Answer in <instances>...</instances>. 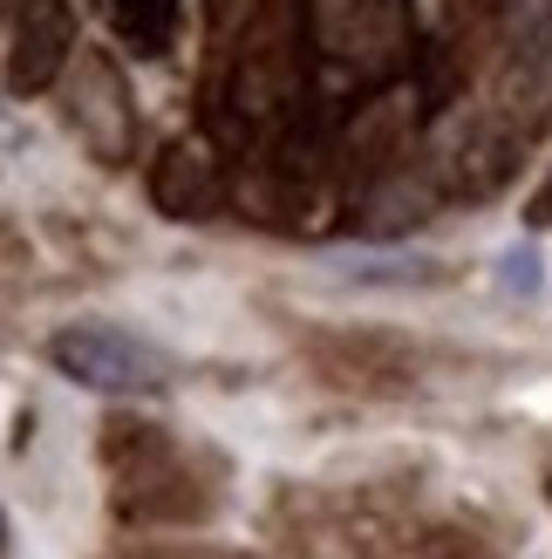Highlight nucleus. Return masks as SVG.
Listing matches in <instances>:
<instances>
[{"label":"nucleus","instance_id":"nucleus-9","mask_svg":"<svg viewBox=\"0 0 552 559\" xmlns=\"http://www.w3.org/2000/svg\"><path fill=\"white\" fill-rule=\"evenodd\" d=\"M144 559H245V552H218V546H199V539H184V546H151Z\"/></svg>","mask_w":552,"mask_h":559},{"label":"nucleus","instance_id":"nucleus-7","mask_svg":"<svg viewBox=\"0 0 552 559\" xmlns=\"http://www.w3.org/2000/svg\"><path fill=\"white\" fill-rule=\"evenodd\" d=\"M103 14L136 55H164L178 35V0H103Z\"/></svg>","mask_w":552,"mask_h":559},{"label":"nucleus","instance_id":"nucleus-4","mask_svg":"<svg viewBox=\"0 0 552 559\" xmlns=\"http://www.w3.org/2000/svg\"><path fill=\"white\" fill-rule=\"evenodd\" d=\"M308 355L335 389H362V396H403L417 382V355L375 328H327L308 342Z\"/></svg>","mask_w":552,"mask_h":559},{"label":"nucleus","instance_id":"nucleus-2","mask_svg":"<svg viewBox=\"0 0 552 559\" xmlns=\"http://www.w3.org/2000/svg\"><path fill=\"white\" fill-rule=\"evenodd\" d=\"M48 361L62 369L69 382L82 389H109V396H123V389H157L171 376V361H164L151 342H136L123 328H103V321H75L48 342Z\"/></svg>","mask_w":552,"mask_h":559},{"label":"nucleus","instance_id":"nucleus-3","mask_svg":"<svg viewBox=\"0 0 552 559\" xmlns=\"http://www.w3.org/2000/svg\"><path fill=\"white\" fill-rule=\"evenodd\" d=\"M75 103H69V123L75 136L96 151V164H130L136 151V109H130V90L117 62L103 48H75Z\"/></svg>","mask_w":552,"mask_h":559},{"label":"nucleus","instance_id":"nucleus-6","mask_svg":"<svg viewBox=\"0 0 552 559\" xmlns=\"http://www.w3.org/2000/svg\"><path fill=\"white\" fill-rule=\"evenodd\" d=\"M151 205L164 218H212L226 205V178H218V157L205 136H171L164 157L151 164Z\"/></svg>","mask_w":552,"mask_h":559},{"label":"nucleus","instance_id":"nucleus-8","mask_svg":"<svg viewBox=\"0 0 552 559\" xmlns=\"http://www.w3.org/2000/svg\"><path fill=\"white\" fill-rule=\"evenodd\" d=\"M369 14H375V0H308V35L327 55H355L369 41Z\"/></svg>","mask_w":552,"mask_h":559},{"label":"nucleus","instance_id":"nucleus-10","mask_svg":"<svg viewBox=\"0 0 552 559\" xmlns=\"http://www.w3.org/2000/svg\"><path fill=\"white\" fill-rule=\"evenodd\" d=\"M0 539H8V519H0Z\"/></svg>","mask_w":552,"mask_h":559},{"label":"nucleus","instance_id":"nucleus-1","mask_svg":"<svg viewBox=\"0 0 552 559\" xmlns=\"http://www.w3.org/2000/svg\"><path fill=\"white\" fill-rule=\"evenodd\" d=\"M103 464L117 478V512L130 525H191L212 519V491H199L191 464L178 457V443L157 424H130L109 416L103 424Z\"/></svg>","mask_w":552,"mask_h":559},{"label":"nucleus","instance_id":"nucleus-5","mask_svg":"<svg viewBox=\"0 0 552 559\" xmlns=\"http://www.w3.org/2000/svg\"><path fill=\"white\" fill-rule=\"evenodd\" d=\"M75 8L69 0H27L14 21V48H8V90L14 96H41L55 75L75 62Z\"/></svg>","mask_w":552,"mask_h":559}]
</instances>
